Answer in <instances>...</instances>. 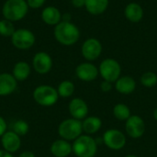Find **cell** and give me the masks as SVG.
<instances>
[{
    "label": "cell",
    "instance_id": "obj_1",
    "mask_svg": "<svg viewBox=\"0 0 157 157\" xmlns=\"http://www.w3.org/2000/svg\"><path fill=\"white\" fill-rule=\"evenodd\" d=\"M55 40L64 46H71L75 44L80 38V30L76 25L72 22L61 21L54 28Z\"/></svg>",
    "mask_w": 157,
    "mask_h": 157
},
{
    "label": "cell",
    "instance_id": "obj_2",
    "mask_svg": "<svg viewBox=\"0 0 157 157\" xmlns=\"http://www.w3.org/2000/svg\"><path fill=\"white\" fill-rule=\"evenodd\" d=\"M29 6L26 0H6L2 7L4 17L10 21H18L28 13Z\"/></svg>",
    "mask_w": 157,
    "mask_h": 157
},
{
    "label": "cell",
    "instance_id": "obj_3",
    "mask_svg": "<svg viewBox=\"0 0 157 157\" xmlns=\"http://www.w3.org/2000/svg\"><path fill=\"white\" fill-rule=\"evenodd\" d=\"M72 147L77 157H95L98 152V143L89 135L79 136L75 140Z\"/></svg>",
    "mask_w": 157,
    "mask_h": 157
},
{
    "label": "cell",
    "instance_id": "obj_4",
    "mask_svg": "<svg viewBox=\"0 0 157 157\" xmlns=\"http://www.w3.org/2000/svg\"><path fill=\"white\" fill-rule=\"evenodd\" d=\"M82 121L74 118L67 119L61 122L58 128V133L62 139L66 141H75L82 135Z\"/></svg>",
    "mask_w": 157,
    "mask_h": 157
},
{
    "label": "cell",
    "instance_id": "obj_5",
    "mask_svg": "<svg viewBox=\"0 0 157 157\" xmlns=\"http://www.w3.org/2000/svg\"><path fill=\"white\" fill-rule=\"evenodd\" d=\"M98 72L103 80L115 83L121 77V67L119 62L115 59L107 58L100 63Z\"/></svg>",
    "mask_w": 157,
    "mask_h": 157
},
{
    "label": "cell",
    "instance_id": "obj_6",
    "mask_svg": "<svg viewBox=\"0 0 157 157\" xmlns=\"http://www.w3.org/2000/svg\"><path fill=\"white\" fill-rule=\"evenodd\" d=\"M59 98L58 91L51 86H40L33 92L34 100L44 107L54 105Z\"/></svg>",
    "mask_w": 157,
    "mask_h": 157
},
{
    "label": "cell",
    "instance_id": "obj_7",
    "mask_svg": "<svg viewBox=\"0 0 157 157\" xmlns=\"http://www.w3.org/2000/svg\"><path fill=\"white\" fill-rule=\"evenodd\" d=\"M36 41L35 35L32 31L27 29H16L14 34L11 36V42L17 49L28 50L31 48Z\"/></svg>",
    "mask_w": 157,
    "mask_h": 157
},
{
    "label": "cell",
    "instance_id": "obj_8",
    "mask_svg": "<svg viewBox=\"0 0 157 157\" xmlns=\"http://www.w3.org/2000/svg\"><path fill=\"white\" fill-rule=\"evenodd\" d=\"M104 144L114 151L122 149L126 144V136L123 132L116 129H109L106 131L103 134Z\"/></svg>",
    "mask_w": 157,
    "mask_h": 157
},
{
    "label": "cell",
    "instance_id": "obj_9",
    "mask_svg": "<svg viewBox=\"0 0 157 157\" xmlns=\"http://www.w3.org/2000/svg\"><path fill=\"white\" fill-rule=\"evenodd\" d=\"M125 130L128 136L132 139H139L145 132L144 121L138 115H132L125 122Z\"/></svg>",
    "mask_w": 157,
    "mask_h": 157
},
{
    "label": "cell",
    "instance_id": "obj_10",
    "mask_svg": "<svg viewBox=\"0 0 157 157\" xmlns=\"http://www.w3.org/2000/svg\"><path fill=\"white\" fill-rule=\"evenodd\" d=\"M81 52L83 57L86 60L89 62L95 61L100 56L102 52L101 42L96 38H89L83 43Z\"/></svg>",
    "mask_w": 157,
    "mask_h": 157
},
{
    "label": "cell",
    "instance_id": "obj_11",
    "mask_svg": "<svg viewBox=\"0 0 157 157\" xmlns=\"http://www.w3.org/2000/svg\"><path fill=\"white\" fill-rule=\"evenodd\" d=\"M32 65L37 73L40 75H45L49 73L52 67V57L47 52H37L33 57Z\"/></svg>",
    "mask_w": 157,
    "mask_h": 157
},
{
    "label": "cell",
    "instance_id": "obj_12",
    "mask_svg": "<svg viewBox=\"0 0 157 157\" xmlns=\"http://www.w3.org/2000/svg\"><path fill=\"white\" fill-rule=\"evenodd\" d=\"M98 68L91 63H82L75 69L76 76L85 82H91L98 76Z\"/></svg>",
    "mask_w": 157,
    "mask_h": 157
},
{
    "label": "cell",
    "instance_id": "obj_13",
    "mask_svg": "<svg viewBox=\"0 0 157 157\" xmlns=\"http://www.w3.org/2000/svg\"><path fill=\"white\" fill-rule=\"evenodd\" d=\"M69 112L71 116L75 120H84L88 114V106L82 98H76L70 101L69 103Z\"/></svg>",
    "mask_w": 157,
    "mask_h": 157
},
{
    "label": "cell",
    "instance_id": "obj_14",
    "mask_svg": "<svg viewBox=\"0 0 157 157\" xmlns=\"http://www.w3.org/2000/svg\"><path fill=\"white\" fill-rule=\"evenodd\" d=\"M1 142L4 149L10 154L17 152L21 145L20 137L14 132H6L2 135Z\"/></svg>",
    "mask_w": 157,
    "mask_h": 157
},
{
    "label": "cell",
    "instance_id": "obj_15",
    "mask_svg": "<svg viewBox=\"0 0 157 157\" xmlns=\"http://www.w3.org/2000/svg\"><path fill=\"white\" fill-rule=\"evenodd\" d=\"M41 19L47 25L56 26L62 21V14L55 6H46L41 12Z\"/></svg>",
    "mask_w": 157,
    "mask_h": 157
},
{
    "label": "cell",
    "instance_id": "obj_16",
    "mask_svg": "<svg viewBox=\"0 0 157 157\" xmlns=\"http://www.w3.org/2000/svg\"><path fill=\"white\" fill-rule=\"evenodd\" d=\"M115 88L116 90L123 95H130L133 93L136 88V82L135 80L129 75L121 76L115 82Z\"/></svg>",
    "mask_w": 157,
    "mask_h": 157
},
{
    "label": "cell",
    "instance_id": "obj_17",
    "mask_svg": "<svg viewBox=\"0 0 157 157\" xmlns=\"http://www.w3.org/2000/svg\"><path fill=\"white\" fill-rule=\"evenodd\" d=\"M17 88V80L13 75L3 73L0 75V96H7Z\"/></svg>",
    "mask_w": 157,
    "mask_h": 157
},
{
    "label": "cell",
    "instance_id": "obj_18",
    "mask_svg": "<svg viewBox=\"0 0 157 157\" xmlns=\"http://www.w3.org/2000/svg\"><path fill=\"white\" fill-rule=\"evenodd\" d=\"M124 15L129 21L132 23H138L144 17V9L141 5L132 2L125 6Z\"/></svg>",
    "mask_w": 157,
    "mask_h": 157
},
{
    "label": "cell",
    "instance_id": "obj_19",
    "mask_svg": "<svg viewBox=\"0 0 157 157\" xmlns=\"http://www.w3.org/2000/svg\"><path fill=\"white\" fill-rule=\"evenodd\" d=\"M51 152L55 157H66L73 152V147L66 140H56L51 146Z\"/></svg>",
    "mask_w": 157,
    "mask_h": 157
},
{
    "label": "cell",
    "instance_id": "obj_20",
    "mask_svg": "<svg viewBox=\"0 0 157 157\" xmlns=\"http://www.w3.org/2000/svg\"><path fill=\"white\" fill-rule=\"evenodd\" d=\"M109 3V0H86L85 7L89 14L98 16L107 10Z\"/></svg>",
    "mask_w": 157,
    "mask_h": 157
},
{
    "label": "cell",
    "instance_id": "obj_21",
    "mask_svg": "<svg viewBox=\"0 0 157 157\" xmlns=\"http://www.w3.org/2000/svg\"><path fill=\"white\" fill-rule=\"evenodd\" d=\"M102 126V121L98 117L96 116H90L86 117L82 121V127L83 132H85L86 134H94L98 132Z\"/></svg>",
    "mask_w": 157,
    "mask_h": 157
},
{
    "label": "cell",
    "instance_id": "obj_22",
    "mask_svg": "<svg viewBox=\"0 0 157 157\" xmlns=\"http://www.w3.org/2000/svg\"><path fill=\"white\" fill-rule=\"evenodd\" d=\"M30 74V66L26 62H18L14 65L13 68V76L17 81L26 80Z\"/></svg>",
    "mask_w": 157,
    "mask_h": 157
},
{
    "label": "cell",
    "instance_id": "obj_23",
    "mask_svg": "<svg viewBox=\"0 0 157 157\" xmlns=\"http://www.w3.org/2000/svg\"><path fill=\"white\" fill-rule=\"evenodd\" d=\"M113 115L119 121H127L131 115L130 108L123 103H118L113 108Z\"/></svg>",
    "mask_w": 157,
    "mask_h": 157
},
{
    "label": "cell",
    "instance_id": "obj_24",
    "mask_svg": "<svg viewBox=\"0 0 157 157\" xmlns=\"http://www.w3.org/2000/svg\"><path fill=\"white\" fill-rule=\"evenodd\" d=\"M58 94L62 98H69L75 92V85L68 80L63 81L58 86Z\"/></svg>",
    "mask_w": 157,
    "mask_h": 157
},
{
    "label": "cell",
    "instance_id": "obj_25",
    "mask_svg": "<svg viewBox=\"0 0 157 157\" xmlns=\"http://www.w3.org/2000/svg\"><path fill=\"white\" fill-rule=\"evenodd\" d=\"M16 29L12 21L6 18L0 20V35L3 37H10L14 34Z\"/></svg>",
    "mask_w": 157,
    "mask_h": 157
},
{
    "label": "cell",
    "instance_id": "obj_26",
    "mask_svg": "<svg viewBox=\"0 0 157 157\" xmlns=\"http://www.w3.org/2000/svg\"><path fill=\"white\" fill-rule=\"evenodd\" d=\"M140 81L145 87H154L157 85V75L154 72H145L142 75Z\"/></svg>",
    "mask_w": 157,
    "mask_h": 157
},
{
    "label": "cell",
    "instance_id": "obj_27",
    "mask_svg": "<svg viewBox=\"0 0 157 157\" xmlns=\"http://www.w3.org/2000/svg\"><path fill=\"white\" fill-rule=\"evenodd\" d=\"M13 132L18 136L25 135L29 132V124L24 121H17L13 125Z\"/></svg>",
    "mask_w": 157,
    "mask_h": 157
},
{
    "label": "cell",
    "instance_id": "obj_28",
    "mask_svg": "<svg viewBox=\"0 0 157 157\" xmlns=\"http://www.w3.org/2000/svg\"><path fill=\"white\" fill-rule=\"evenodd\" d=\"M26 1H27V4H28L29 7L36 9V8L41 7L44 5L46 0H26Z\"/></svg>",
    "mask_w": 157,
    "mask_h": 157
},
{
    "label": "cell",
    "instance_id": "obj_29",
    "mask_svg": "<svg viewBox=\"0 0 157 157\" xmlns=\"http://www.w3.org/2000/svg\"><path fill=\"white\" fill-rule=\"evenodd\" d=\"M113 83L111 82H109V81H106V80H103L100 84V89L102 90V92L104 93H108V92H110L113 86H112Z\"/></svg>",
    "mask_w": 157,
    "mask_h": 157
},
{
    "label": "cell",
    "instance_id": "obj_30",
    "mask_svg": "<svg viewBox=\"0 0 157 157\" xmlns=\"http://www.w3.org/2000/svg\"><path fill=\"white\" fill-rule=\"evenodd\" d=\"M6 131V123L5 120L0 116V136H2Z\"/></svg>",
    "mask_w": 157,
    "mask_h": 157
},
{
    "label": "cell",
    "instance_id": "obj_31",
    "mask_svg": "<svg viewBox=\"0 0 157 157\" xmlns=\"http://www.w3.org/2000/svg\"><path fill=\"white\" fill-rule=\"evenodd\" d=\"M72 4L76 8H81L83 6H85L86 4V0H72Z\"/></svg>",
    "mask_w": 157,
    "mask_h": 157
},
{
    "label": "cell",
    "instance_id": "obj_32",
    "mask_svg": "<svg viewBox=\"0 0 157 157\" xmlns=\"http://www.w3.org/2000/svg\"><path fill=\"white\" fill-rule=\"evenodd\" d=\"M71 19H72V16L69 13H64L63 15H62V21L71 22Z\"/></svg>",
    "mask_w": 157,
    "mask_h": 157
},
{
    "label": "cell",
    "instance_id": "obj_33",
    "mask_svg": "<svg viewBox=\"0 0 157 157\" xmlns=\"http://www.w3.org/2000/svg\"><path fill=\"white\" fill-rule=\"evenodd\" d=\"M18 157H35L34 155V154L33 153H31V152H29V151H27V152H23Z\"/></svg>",
    "mask_w": 157,
    "mask_h": 157
},
{
    "label": "cell",
    "instance_id": "obj_34",
    "mask_svg": "<svg viewBox=\"0 0 157 157\" xmlns=\"http://www.w3.org/2000/svg\"><path fill=\"white\" fill-rule=\"evenodd\" d=\"M0 157H13L12 155L6 150H0Z\"/></svg>",
    "mask_w": 157,
    "mask_h": 157
},
{
    "label": "cell",
    "instance_id": "obj_35",
    "mask_svg": "<svg viewBox=\"0 0 157 157\" xmlns=\"http://www.w3.org/2000/svg\"><path fill=\"white\" fill-rule=\"evenodd\" d=\"M153 115H154V119L157 121V108L154 110V114H153Z\"/></svg>",
    "mask_w": 157,
    "mask_h": 157
},
{
    "label": "cell",
    "instance_id": "obj_36",
    "mask_svg": "<svg viewBox=\"0 0 157 157\" xmlns=\"http://www.w3.org/2000/svg\"><path fill=\"white\" fill-rule=\"evenodd\" d=\"M125 157H138L137 155H126Z\"/></svg>",
    "mask_w": 157,
    "mask_h": 157
}]
</instances>
